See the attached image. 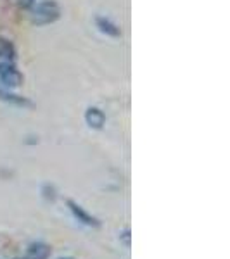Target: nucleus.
<instances>
[{"instance_id":"f257e3e1","label":"nucleus","mask_w":230,"mask_h":259,"mask_svg":"<svg viewBox=\"0 0 230 259\" xmlns=\"http://www.w3.org/2000/svg\"><path fill=\"white\" fill-rule=\"evenodd\" d=\"M61 16V9L57 6V2L54 0H44V2H39L35 7H33V23L35 24H50L54 21H57Z\"/></svg>"},{"instance_id":"f03ea898","label":"nucleus","mask_w":230,"mask_h":259,"mask_svg":"<svg viewBox=\"0 0 230 259\" xmlns=\"http://www.w3.org/2000/svg\"><path fill=\"white\" fill-rule=\"evenodd\" d=\"M66 206H68V209L71 211V214L74 216V220H78L82 225H85V227H90V228H99L100 227V221L95 218V216H92L90 212H87L80 206V204L74 202L73 199L66 200Z\"/></svg>"},{"instance_id":"7ed1b4c3","label":"nucleus","mask_w":230,"mask_h":259,"mask_svg":"<svg viewBox=\"0 0 230 259\" xmlns=\"http://www.w3.org/2000/svg\"><path fill=\"white\" fill-rule=\"evenodd\" d=\"M0 81L7 89H18V87L23 85V74L9 62H2L0 64Z\"/></svg>"},{"instance_id":"20e7f679","label":"nucleus","mask_w":230,"mask_h":259,"mask_svg":"<svg viewBox=\"0 0 230 259\" xmlns=\"http://www.w3.org/2000/svg\"><path fill=\"white\" fill-rule=\"evenodd\" d=\"M85 123L94 130H102L106 124V114L99 107H89L85 111Z\"/></svg>"},{"instance_id":"39448f33","label":"nucleus","mask_w":230,"mask_h":259,"mask_svg":"<svg viewBox=\"0 0 230 259\" xmlns=\"http://www.w3.org/2000/svg\"><path fill=\"white\" fill-rule=\"evenodd\" d=\"M52 256V247L44 242H35L28 247L26 259H49Z\"/></svg>"},{"instance_id":"423d86ee","label":"nucleus","mask_w":230,"mask_h":259,"mask_svg":"<svg viewBox=\"0 0 230 259\" xmlns=\"http://www.w3.org/2000/svg\"><path fill=\"white\" fill-rule=\"evenodd\" d=\"M95 23H97V28L102 33H106L107 36H112V38H118L121 36V30L118 24H114L112 21L106 19V18H97L95 19Z\"/></svg>"},{"instance_id":"0eeeda50","label":"nucleus","mask_w":230,"mask_h":259,"mask_svg":"<svg viewBox=\"0 0 230 259\" xmlns=\"http://www.w3.org/2000/svg\"><path fill=\"white\" fill-rule=\"evenodd\" d=\"M0 57L2 59H14V47L9 40L6 38H0Z\"/></svg>"},{"instance_id":"6e6552de","label":"nucleus","mask_w":230,"mask_h":259,"mask_svg":"<svg viewBox=\"0 0 230 259\" xmlns=\"http://www.w3.org/2000/svg\"><path fill=\"white\" fill-rule=\"evenodd\" d=\"M0 95H2L4 100H7V102H14L18 104V106H30V102L24 99L18 97V95H12V94H7V92H0Z\"/></svg>"},{"instance_id":"1a4fd4ad","label":"nucleus","mask_w":230,"mask_h":259,"mask_svg":"<svg viewBox=\"0 0 230 259\" xmlns=\"http://www.w3.org/2000/svg\"><path fill=\"white\" fill-rule=\"evenodd\" d=\"M121 239H123L125 245H130V230H125V233L121 235Z\"/></svg>"},{"instance_id":"9d476101","label":"nucleus","mask_w":230,"mask_h":259,"mask_svg":"<svg viewBox=\"0 0 230 259\" xmlns=\"http://www.w3.org/2000/svg\"><path fill=\"white\" fill-rule=\"evenodd\" d=\"M16 259H26V257H16Z\"/></svg>"},{"instance_id":"9b49d317","label":"nucleus","mask_w":230,"mask_h":259,"mask_svg":"<svg viewBox=\"0 0 230 259\" xmlns=\"http://www.w3.org/2000/svg\"><path fill=\"white\" fill-rule=\"evenodd\" d=\"M61 259H71V257H61Z\"/></svg>"}]
</instances>
